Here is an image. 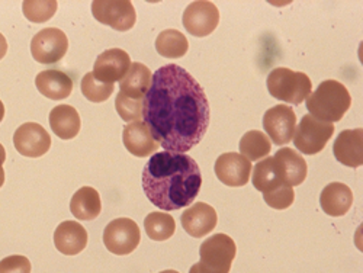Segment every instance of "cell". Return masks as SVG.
<instances>
[{
	"label": "cell",
	"mask_w": 363,
	"mask_h": 273,
	"mask_svg": "<svg viewBox=\"0 0 363 273\" xmlns=\"http://www.w3.org/2000/svg\"><path fill=\"white\" fill-rule=\"evenodd\" d=\"M92 13L98 22L119 33L128 31L137 22V13L130 0H95Z\"/></svg>",
	"instance_id": "obj_8"
},
{
	"label": "cell",
	"mask_w": 363,
	"mask_h": 273,
	"mask_svg": "<svg viewBox=\"0 0 363 273\" xmlns=\"http://www.w3.org/2000/svg\"><path fill=\"white\" fill-rule=\"evenodd\" d=\"M240 155L249 162H257L269 157L272 151V143L269 137L262 131H249L240 140Z\"/></svg>",
	"instance_id": "obj_26"
},
{
	"label": "cell",
	"mask_w": 363,
	"mask_h": 273,
	"mask_svg": "<svg viewBox=\"0 0 363 273\" xmlns=\"http://www.w3.org/2000/svg\"><path fill=\"white\" fill-rule=\"evenodd\" d=\"M335 134V126L315 119L313 115H304L294 134V144L301 153L314 156L324 150L325 144Z\"/></svg>",
	"instance_id": "obj_6"
},
{
	"label": "cell",
	"mask_w": 363,
	"mask_h": 273,
	"mask_svg": "<svg viewBox=\"0 0 363 273\" xmlns=\"http://www.w3.org/2000/svg\"><path fill=\"white\" fill-rule=\"evenodd\" d=\"M151 79H153V74L147 66L143 63H133L125 77L119 83V92L133 99H144L150 89Z\"/></svg>",
	"instance_id": "obj_25"
},
{
	"label": "cell",
	"mask_w": 363,
	"mask_h": 273,
	"mask_svg": "<svg viewBox=\"0 0 363 273\" xmlns=\"http://www.w3.org/2000/svg\"><path fill=\"white\" fill-rule=\"evenodd\" d=\"M69 50L67 35L58 28H44L31 41V54L40 65H55Z\"/></svg>",
	"instance_id": "obj_9"
},
{
	"label": "cell",
	"mask_w": 363,
	"mask_h": 273,
	"mask_svg": "<svg viewBox=\"0 0 363 273\" xmlns=\"http://www.w3.org/2000/svg\"><path fill=\"white\" fill-rule=\"evenodd\" d=\"M141 241V231L131 218H116L111 221L104 231L105 247L118 256L133 253Z\"/></svg>",
	"instance_id": "obj_7"
},
{
	"label": "cell",
	"mask_w": 363,
	"mask_h": 273,
	"mask_svg": "<svg viewBox=\"0 0 363 273\" xmlns=\"http://www.w3.org/2000/svg\"><path fill=\"white\" fill-rule=\"evenodd\" d=\"M5 160H6V150L2 144H0V188H2L5 184V170H4Z\"/></svg>",
	"instance_id": "obj_34"
},
{
	"label": "cell",
	"mask_w": 363,
	"mask_h": 273,
	"mask_svg": "<svg viewBox=\"0 0 363 273\" xmlns=\"http://www.w3.org/2000/svg\"><path fill=\"white\" fill-rule=\"evenodd\" d=\"M57 6L55 0H26L22 4V11L29 22L44 23L54 16Z\"/></svg>",
	"instance_id": "obj_29"
},
{
	"label": "cell",
	"mask_w": 363,
	"mask_h": 273,
	"mask_svg": "<svg viewBox=\"0 0 363 273\" xmlns=\"http://www.w3.org/2000/svg\"><path fill=\"white\" fill-rule=\"evenodd\" d=\"M333 153L339 163L353 169L360 167L363 165V130L342 131L333 145Z\"/></svg>",
	"instance_id": "obj_16"
},
{
	"label": "cell",
	"mask_w": 363,
	"mask_h": 273,
	"mask_svg": "<svg viewBox=\"0 0 363 273\" xmlns=\"http://www.w3.org/2000/svg\"><path fill=\"white\" fill-rule=\"evenodd\" d=\"M72 214L80 221H92L99 217L102 211L101 195L95 188H80L70 201Z\"/></svg>",
	"instance_id": "obj_24"
},
{
	"label": "cell",
	"mask_w": 363,
	"mask_h": 273,
	"mask_svg": "<svg viewBox=\"0 0 363 273\" xmlns=\"http://www.w3.org/2000/svg\"><path fill=\"white\" fill-rule=\"evenodd\" d=\"M80 89H82L83 96L87 101L95 102V104L108 101L109 96L113 94V84H106V83L98 82L92 72L84 74V77L82 79Z\"/></svg>",
	"instance_id": "obj_30"
},
{
	"label": "cell",
	"mask_w": 363,
	"mask_h": 273,
	"mask_svg": "<svg viewBox=\"0 0 363 273\" xmlns=\"http://www.w3.org/2000/svg\"><path fill=\"white\" fill-rule=\"evenodd\" d=\"M143 123L159 145L186 155L205 137L211 111L203 87L177 65L156 70L144 96Z\"/></svg>",
	"instance_id": "obj_1"
},
{
	"label": "cell",
	"mask_w": 363,
	"mask_h": 273,
	"mask_svg": "<svg viewBox=\"0 0 363 273\" xmlns=\"http://www.w3.org/2000/svg\"><path fill=\"white\" fill-rule=\"evenodd\" d=\"M4 118H5V105L2 101H0V123H2Z\"/></svg>",
	"instance_id": "obj_36"
},
{
	"label": "cell",
	"mask_w": 363,
	"mask_h": 273,
	"mask_svg": "<svg viewBox=\"0 0 363 273\" xmlns=\"http://www.w3.org/2000/svg\"><path fill=\"white\" fill-rule=\"evenodd\" d=\"M13 144L23 157H43L51 147V137L45 128L37 123H26L13 134Z\"/></svg>",
	"instance_id": "obj_12"
},
{
	"label": "cell",
	"mask_w": 363,
	"mask_h": 273,
	"mask_svg": "<svg viewBox=\"0 0 363 273\" xmlns=\"http://www.w3.org/2000/svg\"><path fill=\"white\" fill-rule=\"evenodd\" d=\"M237 247L227 234H214L206 238L199 247L201 260L195 263L189 273H230Z\"/></svg>",
	"instance_id": "obj_4"
},
{
	"label": "cell",
	"mask_w": 363,
	"mask_h": 273,
	"mask_svg": "<svg viewBox=\"0 0 363 273\" xmlns=\"http://www.w3.org/2000/svg\"><path fill=\"white\" fill-rule=\"evenodd\" d=\"M131 65L133 63L128 52L121 48H111L99 54L92 73L98 82L113 84L115 82H121L125 77Z\"/></svg>",
	"instance_id": "obj_13"
},
{
	"label": "cell",
	"mask_w": 363,
	"mask_h": 273,
	"mask_svg": "<svg viewBox=\"0 0 363 273\" xmlns=\"http://www.w3.org/2000/svg\"><path fill=\"white\" fill-rule=\"evenodd\" d=\"M220 23V11L213 2L198 0L191 4L184 12V26L194 37H208Z\"/></svg>",
	"instance_id": "obj_10"
},
{
	"label": "cell",
	"mask_w": 363,
	"mask_h": 273,
	"mask_svg": "<svg viewBox=\"0 0 363 273\" xmlns=\"http://www.w3.org/2000/svg\"><path fill=\"white\" fill-rule=\"evenodd\" d=\"M252 170V163L238 153H224L216 162L217 177L230 188L246 186Z\"/></svg>",
	"instance_id": "obj_14"
},
{
	"label": "cell",
	"mask_w": 363,
	"mask_h": 273,
	"mask_svg": "<svg viewBox=\"0 0 363 273\" xmlns=\"http://www.w3.org/2000/svg\"><path fill=\"white\" fill-rule=\"evenodd\" d=\"M282 169L284 177H285V184L291 188L299 186L302 182L307 179L308 174V166L306 159L301 155H298L295 150L289 147H284L277 151V155L274 156Z\"/></svg>",
	"instance_id": "obj_23"
},
{
	"label": "cell",
	"mask_w": 363,
	"mask_h": 273,
	"mask_svg": "<svg viewBox=\"0 0 363 273\" xmlns=\"http://www.w3.org/2000/svg\"><path fill=\"white\" fill-rule=\"evenodd\" d=\"M353 204L352 189L342 184V182H333L327 185L320 196L321 209L330 217L346 216Z\"/></svg>",
	"instance_id": "obj_20"
},
{
	"label": "cell",
	"mask_w": 363,
	"mask_h": 273,
	"mask_svg": "<svg viewBox=\"0 0 363 273\" xmlns=\"http://www.w3.org/2000/svg\"><path fill=\"white\" fill-rule=\"evenodd\" d=\"M8 52V41L4 34H0V60H2Z\"/></svg>",
	"instance_id": "obj_35"
},
{
	"label": "cell",
	"mask_w": 363,
	"mask_h": 273,
	"mask_svg": "<svg viewBox=\"0 0 363 273\" xmlns=\"http://www.w3.org/2000/svg\"><path fill=\"white\" fill-rule=\"evenodd\" d=\"M352 105V96L347 87L337 80L320 83L315 92L307 98L310 115L323 123H339Z\"/></svg>",
	"instance_id": "obj_3"
},
{
	"label": "cell",
	"mask_w": 363,
	"mask_h": 273,
	"mask_svg": "<svg viewBox=\"0 0 363 273\" xmlns=\"http://www.w3.org/2000/svg\"><path fill=\"white\" fill-rule=\"evenodd\" d=\"M38 92L51 101H62L72 95L73 80L72 77L57 69H50L38 73L35 77Z\"/></svg>",
	"instance_id": "obj_19"
},
{
	"label": "cell",
	"mask_w": 363,
	"mask_h": 273,
	"mask_svg": "<svg viewBox=\"0 0 363 273\" xmlns=\"http://www.w3.org/2000/svg\"><path fill=\"white\" fill-rule=\"evenodd\" d=\"M263 199L270 208L282 211V209L289 208L294 204L295 192H294V188H291L288 185H284V186H281L275 191H272V192H264Z\"/></svg>",
	"instance_id": "obj_32"
},
{
	"label": "cell",
	"mask_w": 363,
	"mask_h": 273,
	"mask_svg": "<svg viewBox=\"0 0 363 273\" xmlns=\"http://www.w3.org/2000/svg\"><path fill=\"white\" fill-rule=\"evenodd\" d=\"M31 262L21 255L8 256L0 260V273H31Z\"/></svg>",
	"instance_id": "obj_33"
},
{
	"label": "cell",
	"mask_w": 363,
	"mask_h": 273,
	"mask_svg": "<svg viewBox=\"0 0 363 273\" xmlns=\"http://www.w3.org/2000/svg\"><path fill=\"white\" fill-rule=\"evenodd\" d=\"M50 127L62 140H73L82 128L80 115L70 105H58L50 112Z\"/></svg>",
	"instance_id": "obj_21"
},
{
	"label": "cell",
	"mask_w": 363,
	"mask_h": 273,
	"mask_svg": "<svg viewBox=\"0 0 363 273\" xmlns=\"http://www.w3.org/2000/svg\"><path fill=\"white\" fill-rule=\"evenodd\" d=\"M313 83L302 72L286 67L274 69L267 76V90L275 99L291 105H301L311 95Z\"/></svg>",
	"instance_id": "obj_5"
},
{
	"label": "cell",
	"mask_w": 363,
	"mask_h": 273,
	"mask_svg": "<svg viewBox=\"0 0 363 273\" xmlns=\"http://www.w3.org/2000/svg\"><path fill=\"white\" fill-rule=\"evenodd\" d=\"M252 182L253 186L262 194L272 192L286 185L281 165L275 157H264L253 167Z\"/></svg>",
	"instance_id": "obj_22"
},
{
	"label": "cell",
	"mask_w": 363,
	"mask_h": 273,
	"mask_svg": "<svg viewBox=\"0 0 363 273\" xmlns=\"http://www.w3.org/2000/svg\"><path fill=\"white\" fill-rule=\"evenodd\" d=\"M143 105L144 99H133L119 92L115 99V108L118 115L123 118L127 123H135V121H141L143 118Z\"/></svg>",
	"instance_id": "obj_31"
},
{
	"label": "cell",
	"mask_w": 363,
	"mask_h": 273,
	"mask_svg": "<svg viewBox=\"0 0 363 273\" xmlns=\"http://www.w3.org/2000/svg\"><path fill=\"white\" fill-rule=\"evenodd\" d=\"M87 231L77 221H63L54 231V245L60 253L76 256L87 246Z\"/></svg>",
	"instance_id": "obj_17"
},
{
	"label": "cell",
	"mask_w": 363,
	"mask_h": 273,
	"mask_svg": "<svg viewBox=\"0 0 363 273\" xmlns=\"http://www.w3.org/2000/svg\"><path fill=\"white\" fill-rule=\"evenodd\" d=\"M156 50L166 58H180L188 52L189 43L177 29H166L156 40Z\"/></svg>",
	"instance_id": "obj_27"
},
{
	"label": "cell",
	"mask_w": 363,
	"mask_h": 273,
	"mask_svg": "<svg viewBox=\"0 0 363 273\" xmlns=\"http://www.w3.org/2000/svg\"><path fill=\"white\" fill-rule=\"evenodd\" d=\"M296 115L288 105H277L264 112L263 128L277 145L288 144L295 134Z\"/></svg>",
	"instance_id": "obj_11"
},
{
	"label": "cell",
	"mask_w": 363,
	"mask_h": 273,
	"mask_svg": "<svg viewBox=\"0 0 363 273\" xmlns=\"http://www.w3.org/2000/svg\"><path fill=\"white\" fill-rule=\"evenodd\" d=\"M182 227L194 238H202L214 231L218 223L217 211L205 204L196 202L182 214Z\"/></svg>",
	"instance_id": "obj_15"
},
{
	"label": "cell",
	"mask_w": 363,
	"mask_h": 273,
	"mask_svg": "<svg viewBox=\"0 0 363 273\" xmlns=\"http://www.w3.org/2000/svg\"><path fill=\"white\" fill-rule=\"evenodd\" d=\"M160 273H179L177 270H163V272H160Z\"/></svg>",
	"instance_id": "obj_37"
},
{
	"label": "cell",
	"mask_w": 363,
	"mask_h": 273,
	"mask_svg": "<svg viewBox=\"0 0 363 273\" xmlns=\"http://www.w3.org/2000/svg\"><path fill=\"white\" fill-rule=\"evenodd\" d=\"M144 228L147 235L155 241H164L172 238L176 231L174 218L166 212H150L144 220Z\"/></svg>",
	"instance_id": "obj_28"
},
{
	"label": "cell",
	"mask_w": 363,
	"mask_h": 273,
	"mask_svg": "<svg viewBox=\"0 0 363 273\" xmlns=\"http://www.w3.org/2000/svg\"><path fill=\"white\" fill-rule=\"evenodd\" d=\"M123 141L125 148L135 157H148L160 147L143 121H135L124 127Z\"/></svg>",
	"instance_id": "obj_18"
},
{
	"label": "cell",
	"mask_w": 363,
	"mask_h": 273,
	"mask_svg": "<svg viewBox=\"0 0 363 273\" xmlns=\"http://www.w3.org/2000/svg\"><path fill=\"white\" fill-rule=\"evenodd\" d=\"M202 186L198 163L188 155L162 151L151 156L143 170V189L162 211H179L196 199Z\"/></svg>",
	"instance_id": "obj_2"
}]
</instances>
